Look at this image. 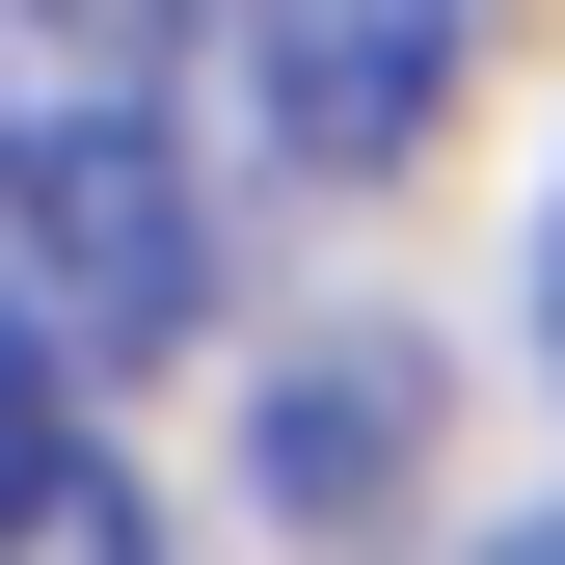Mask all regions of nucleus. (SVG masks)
<instances>
[{"mask_svg":"<svg viewBox=\"0 0 565 565\" xmlns=\"http://www.w3.org/2000/svg\"><path fill=\"white\" fill-rule=\"evenodd\" d=\"M0 269L108 377L216 323V189H189V108H162V0H0Z\"/></svg>","mask_w":565,"mask_h":565,"instance_id":"f257e3e1","label":"nucleus"},{"mask_svg":"<svg viewBox=\"0 0 565 565\" xmlns=\"http://www.w3.org/2000/svg\"><path fill=\"white\" fill-rule=\"evenodd\" d=\"M189 54H216V108L297 189H377L404 135L458 108V0H189Z\"/></svg>","mask_w":565,"mask_h":565,"instance_id":"f03ea898","label":"nucleus"},{"mask_svg":"<svg viewBox=\"0 0 565 565\" xmlns=\"http://www.w3.org/2000/svg\"><path fill=\"white\" fill-rule=\"evenodd\" d=\"M82 377H108V350L0 269V539H82V565H108V539H135V458H108V404H82Z\"/></svg>","mask_w":565,"mask_h":565,"instance_id":"7ed1b4c3","label":"nucleus"},{"mask_svg":"<svg viewBox=\"0 0 565 565\" xmlns=\"http://www.w3.org/2000/svg\"><path fill=\"white\" fill-rule=\"evenodd\" d=\"M377 458H404V377H297V404H269V484H323V512H350Z\"/></svg>","mask_w":565,"mask_h":565,"instance_id":"20e7f679","label":"nucleus"},{"mask_svg":"<svg viewBox=\"0 0 565 565\" xmlns=\"http://www.w3.org/2000/svg\"><path fill=\"white\" fill-rule=\"evenodd\" d=\"M539 350H565V216H539Z\"/></svg>","mask_w":565,"mask_h":565,"instance_id":"39448f33","label":"nucleus"}]
</instances>
